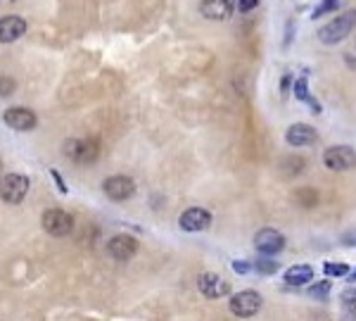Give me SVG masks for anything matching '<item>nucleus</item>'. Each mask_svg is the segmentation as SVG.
<instances>
[{
  "mask_svg": "<svg viewBox=\"0 0 356 321\" xmlns=\"http://www.w3.org/2000/svg\"><path fill=\"white\" fill-rule=\"evenodd\" d=\"M323 271H326V276H347L349 266L342 262H328V264H323Z\"/></svg>",
  "mask_w": 356,
  "mask_h": 321,
  "instance_id": "aec40b11",
  "label": "nucleus"
},
{
  "mask_svg": "<svg viewBox=\"0 0 356 321\" xmlns=\"http://www.w3.org/2000/svg\"><path fill=\"white\" fill-rule=\"evenodd\" d=\"M328 293H330V281H318L314 286H309V298L326 300Z\"/></svg>",
  "mask_w": 356,
  "mask_h": 321,
  "instance_id": "6ab92c4d",
  "label": "nucleus"
},
{
  "mask_svg": "<svg viewBox=\"0 0 356 321\" xmlns=\"http://www.w3.org/2000/svg\"><path fill=\"white\" fill-rule=\"evenodd\" d=\"M261 309V295L257 291H240L230 298V312L240 319H250Z\"/></svg>",
  "mask_w": 356,
  "mask_h": 321,
  "instance_id": "20e7f679",
  "label": "nucleus"
},
{
  "mask_svg": "<svg viewBox=\"0 0 356 321\" xmlns=\"http://www.w3.org/2000/svg\"><path fill=\"white\" fill-rule=\"evenodd\" d=\"M10 3H12V0H10Z\"/></svg>",
  "mask_w": 356,
  "mask_h": 321,
  "instance_id": "c85d7f7f",
  "label": "nucleus"
},
{
  "mask_svg": "<svg viewBox=\"0 0 356 321\" xmlns=\"http://www.w3.org/2000/svg\"><path fill=\"white\" fill-rule=\"evenodd\" d=\"M252 269L259 271V274H276L278 271V262L276 260H268L266 257H259V260L252 262Z\"/></svg>",
  "mask_w": 356,
  "mask_h": 321,
  "instance_id": "f3484780",
  "label": "nucleus"
},
{
  "mask_svg": "<svg viewBox=\"0 0 356 321\" xmlns=\"http://www.w3.org/2000/svg\"><path fill=\"white\" fill-rule=\"evenodd\" d=\"M323 162L333 171H347L356 167V153L349 146H333L323 153Z\"/></svg>",
  "mask_w": 356,
  "mask_h": 321,
  "instance_id": "423d86ee",
  "label": "nucleus"
},
{
  "mask_svg": "<svg viewBox=\"0 0 356 321\" xmlns=\"http://www.w3.org/2000/svg\"><path fill=\"white\" fill-rule=\"evenodd\" d=\"M342 5H344V0H323V3L314 10V17H311V19L326 17V14H330V12H335V10L342 8Z\"/></svg>",
  "mask_w": 356,
  "mask_h": 321,
  "instance_id": "a211bd4d",
  "label": "nucleus"
},
{
  "mask_svg": "<svg viewBox=\"0 0 356 321\" xmlns=\"http://www.w3.org/2000/svg\"><path fill=\"white\" fill-rule=\"evenodd\" d=\"M107 253H110L112 260L126 262L138 253V240L128 233H119L110 240V243H107Z\"/></svg>",
  "mask_w": 356,
  "mask_h": 321,
  "instance_id": "6e6552de",
  "label": "nucleus"
},
{
  "mask_svg": "<svg viewBox=\"0 0 356 321\" xmlns=\"http://www.w3.org/2000/svg\"><path fill=\"white\" fill-rule=\"evenodd\" d=\"M255 248L261 255H268V257L278 255L280 250L285 248V238L276 228H261V231L255 235Z\"/></svg>",
  "mask_w": 356,
  "mask_h": 321,
  "instance_id": "1a4fd4ad",
  "label": "nucleus"
},
{
  "mask_svg": "<svg viewBox=\"0 0 356 321\" xmlns=\"http://www.w3.org/2000/svg\"><path fill=\"white\" fill-rule=\"evenodd\" d=\"M342 304L347 307L349 314H354V317H356V293H354V291H347V293H344V295H342Z\"/></svg>",
  "mask_w": 356,
  "mask_h": 321,
  "instance_id": "5701e85b",
  "label": "nucleus"
},
{
  "mask_svg": "<svg viewBox=\"0 0 356 321\" xmlns=\"http://www.w3.org/2000/svg\"><path fill=\"white\" fill-rule=\"evenodd\" d=\"M3 121L14 131H31L36 126V115L26 107H10V110H5Z\"/></svg>",
  "mask_w": 356,
  "mask_h": 321,
  "instance_id": "9b49d317",
  "label": "nucleus"
},
{
  "mask_svg": "<svg viewBox=\"0 0 356 321\" xmlns=\"http://www.w3.org/2000/svg\"><path fill=\"white\" fill-rule=\"evenodd\" d=\"M43 228H46L50 235H55V238H62V235H69L74 231V219L69 212L64 210H48L43 214L41 219Z\"/></svg>",
  "mask_w": 356,
  "mask_h": 321,
  "instance_id": "39448f33",
  "label": "nucleus"
},
{
  "mask_svg": "<svg viewBox=\"0 0 356 321\" xmlns=\"http://www.w3.org/2000/svg\"><path fill=\"white\" fill-rule=\"evenodd\" d=\"M316 138H318L316 128L309 126V124H293L288 128V133H285V141L295 148L311 146V143H316Z\"/></svg>",
  "mask_w": 356,
  "mask_h": 321,
  "instance_id": "4468645a",
  "label": "nucleus"
},
{
  "mask_svg": "<svg viewBox=\"0 0 356 321\" xmlns=\"http://www.w3.org/2000/svg\"><path fill=\"white\" fill-rule=\"evenodd\" d=\"M102 191H105V195L110 197V200L115 202H123L128 200V197L136 193V184H133V179H128V176H110V179H105V184H102Z\"/></svg>",
  "mask_w": 356,
  "mask_h": 321,
  "instance_id": "0eeeda50",
  "label": "nucleus"
},
{
  "mask_svg": "<svg viewBox=\"0 0 356 321\" xmlns=\"http://www.w3.org/2000/svg\"><path fill=\"white\" fill-rule=\"evenodd\" d=\"M14 88H17V84H14V79L10 77H0V98H8V95L14 93Z\"/></svg>",
  "mask_w": 356,
  "mask_h": 321,
  "instance_id": "4be33fe9",
  "label": "nucleus"
},
{
  "mask_svg": "<svg viewBox=\"0 0 356 321\" xmlns=\"http://www.w3.org/2000/svg\"><path fill=\"white\" fill-rule=\"evenodd\" d=\"M26 31V21L17 14H8L0 19V43H14Z\"/></svg>",
  "mask_w": 356,
  "mask_h": 321,
  "instance_id": "f8f14e48",
  "label": "nucleus"
},
{
  "mask_svg": "<svg viewBox=\"0 0 356 321\" xmlns=\"http://www.w3.org/2000/svg\"><path fill=\"white\" fill-rule=\"evenodd\" d=\"M199 12L207 19H228L233 14V0H202L199 3Z\"/></svg>",
  "mask_w": 356,
  "mask_h": 321,
  "instance_id": "ddd939ff",
  "label": "nucleus"
},
{
  "mask_svg": "<svg viewBox=\"0 0 356 321\" xmlns=\"http://www.w3.org/2000/svg\"><path fill=\"white\" fill-rule=\"evenodd\" d=\"M197 288L212 300L224 298L226 293H228V283H226L219 274H202L197 278Z\"/></svg>",
  "mask_w": 356,
  "mask_h": 321,
  "instance_id": "2eb2a0df",
  "label": "nucleus"
},
{
  "mask_svg": "<svg viewBox=\"0 0 356 321\" xmlns=\"http://www.w3.org/2000/svg\"><path fill=\"white\" fill-rule=\"evenodd\" d=\"M0 169H3V162H0Z\"/></svg>",
  "mask_w": 356,
  "mask_h": 321,
  "instance_id": "cd10ccee",
  "label": "nucleus"
},
{
  "mask_svg": "<svg viewBox=\"0 0 356 321\" xmlns=\"http://www.w3.org/2000/svg\"><path fill=\"white\" fill-rule=\"evenodd\" d=\"M297 200L301 202V207H314L316 200H318V195H316V191L301 188V191H297Z\"/></svg>",
  "mask_w": 356,
  "mask_h": 321,
  "instance_id": "412c9836",
  "label": "nucleus"
},
{
  "mask_svg": "<svg viewBox=\"0 0 356 321\" xmlns=\"http://www.w3.org/2000/svg\"><path fill=\"white\" fill-rule=\"evenodd\" d=\"M29 193V179L21 174H8L0 179V197L10 205H19Z\"/></svg>",
  "mask_w": 356,
  "mask_h": 321,
  "instance_id": "7ed1b4c3",
  "label": "nucleus"
},
{
  "mask_svg": "<svg viewBox=\"0 0 356 321\" xmlns=\"http://www.w3.org/2000/svg\"><path fill=\"white\" fill-rule=\"evenodd\" d=\"M349 281H356V269L352 271V276H349Z\"/></svg>",
  "mask_w": 356,
  "mask_h": 321,
  "instance_id": "bb28decb",
  "label": "nucleus"
},
{
  "mask_svg": "<svg viewBox=\"0 0 356 321\" xmlns=\"http://www.w3.org/2000/svg\"><path fill=\"white\" fill-rule=\"evenodd\" d=\"M311 278H314V269L309 264H297L285 271V283H290V286H304Z\"/></svg>",
  "mask_w": 356,
  "mask_h": 321,
  "instance_id": "dca6fc26",
  "label": "nucleus"
},
{
  "mask_svg": "<svg viewBox=\"0 0 356 321\" xmlns=\"http://www.w3.org/2000/svg\"><path fill=\"white\" fill-rule=\"evenodd\" d=\"M178 224H181L183 231L197 233V231L209 228V224H212V214H209L207 210H202V207H190V210H186L181 214Z\"/></svg>",
  "mask_w": 356,
  "mask_h": 321,
  "instance_id": "9d476101",
  "label": "nucleus"
},
{
  "mask_svg": "<svg viewBox=\"0 0 356 321\" xmlns=\"http://www.w3.org/2000/svg\"><path fill=\"white\" fill-rule=\"evenodd\" d=\"M64 155L72 162L90 164L100 157V143L95 138H72V141L64 143Z\"/></svg>",
  "mask_w": 356,
  "mask_h": 321,
  "instance_id": "f03ea898",
  "label": "nucleus"
},
{
  "mask_svg": "<svg viewBox=\"0 0 356 321\" xmlns=\"http://www.w3.org/2000/svg\"><path fill=\"white\" fill-rule=\"evenodd\" d=\"M233 269L237 271V274H247V271H252V262L235 260V262H233Z\"/></svg>",
  "mask_w": 356,
  "mask_h": 321,
  "instance_id": "393cba45",
  "label": "nucleus"
},
{
  "mask_svg": "<svg viewBox=\"0 0 356 321\" xmlns=\"http://www.w3.org/2000/svg\"><path fill=\"white\" fill-rule=\"evenodd\" d=\"M356 26V10H349V12L339 14V17H335L333 21H328L326 26H321L318 29V39H321V43H339L344 41L349 34L354 31Z\"/></svg>",
  "mask_w": 356,
  "mask_h": 321,
  "instance_id": "f257e3e1",
  "label": "nucleus"
},
{
  "mask_svg": "<svg viewBox=\"0 0 356 321\" xmlns=\"http://www.w3.org/2000/svg\"><path fill=\"white\" fill-rule=\"evenodd\" d=\"M50 176H52V179H55V184H57V191H59V193H67V191H69V188H67V184H64V179L57 174V169H50Z\"/></svg>",
  "mask_w": 356,
  "mask_h": 321,
  "instance_id": "a878e982",
  "label": "nucleus"
},
{
  "mask_svg": "<svg viewBox=\"0 0 356 321\" xmlns=\"http://www.w3.org/2000/svg\"><path fill=\"white\" fill-rule=\"evenodd\" d=\"M257 5L259 0H237V10H240V12H252Z\"/></svg>",
  "mask_w": 356,
  "mask_h": 321,
  "instance_id": "b1692460",
  "label": "nucleus"
}]
</instances>
